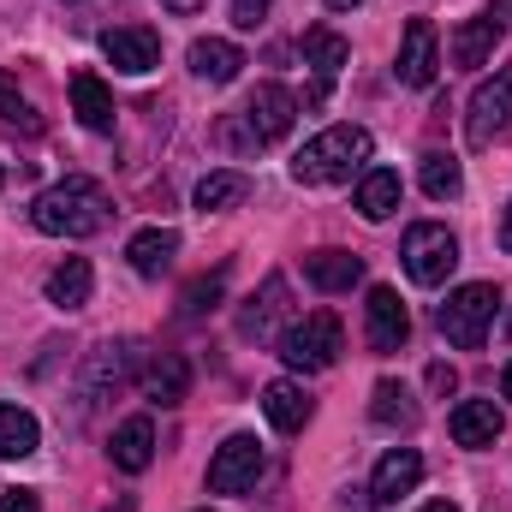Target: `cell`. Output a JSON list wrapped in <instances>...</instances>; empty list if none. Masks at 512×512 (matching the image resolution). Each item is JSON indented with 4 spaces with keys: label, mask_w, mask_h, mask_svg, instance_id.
<instances>
[{
    "label": "cell",
    "mask_w": 512,
    "mask_h": 512,
    "mask_svg": "<svg viewBox=\"0 0 512 512\" xmlns=\"http://www.w3.org/2000/svg\"><path fill=\"white\" fill-rule=\"evenodd\" d=\"M364 340H370L376 352H399V346L411 340V316H405V304H399L393 286H370V304H364Z\"/></svg>",
    "instance_id": "obj_10"
},
{
    "label": "cell",
    "mask_w": 512,
    "mask_h": 512,
    "mask_svg": "<svg viewBox=\"0 0 512 512\" xmlns=\"http://www.w3.org/2000/svg\"><path fill=\"white\" fill-rule=\"evenodd\" d=\"M429 387H435V393H453V387H459V376H453L447 364H435V370H429Z\"/></svg>",
    "instance_id": "obj_36"
},
{
    "label": "cell",
    "mask_w": 512,
    "mask_h": 512,
    "mask_svg": "<svg viewBox=\"0 0 512 512\" xmlns=\"http://www.w3.org/2000/svg\"><path fill=\"white\" fill-rule=\"evenodd\" d=\"M340 352H346V340H340V316H334V310H310L304 322H292V328L280 334V358H286L298 376L334 370Z\"/></svg>",
    "instance_id": "obj_4"
},
{
    "label": "cell",
    "mask_w": 512,
    "mask_h": 512,
    "mask_svg": "<svg viewBox=\"0 0 512 512\" xmlns=\"http://www.w3.org/2000/svg\"><path fill=\"white\" fill-rule=\"evenodd\" d=\"M0 185H6V173H0Z\"/></svg>",
    "instance_id": "obj_44"
},
{
    "label": "cell",
    "mask_w": 512,
    "mask_h": 512,
    "mask_svg": "<svg viewBox=\"0 0 512 512\" xmlns=\"http://www.w3.org/2000/svg\"><path fill=\"white\" fill-rule=\"evenodd\" d=\"M417 483H423V453L417 447H393V453H382V465L370 477V501H399Z\"/></svg>",
    "instance_id": "obj_13"
},
{
    "label": "cell",
    "mask_w": 512,
    "mask_h": 512,
    "mask_svg": "<svg viewBox=\"0 0 512 512\" xmlns=\"http://www.w3.org/2000/svg\"><path fill=\"white\" fill-rule=\"evenodd\" d=\"M30 221H36V233H54V239H90L108 227V191L96 179L72 173L30 203Z\"/></svg>",
    "instance_id": "obj_1"
},
{
    "label": "cell",
    "mask_w": 512,
    "mask_h": 512,
    "mask_svg": "<svg viewBox=\"0 0 512 512\" xmlns=\"http://www.w3.org/2000/svg\"><path fill=\"white\" fill-rule=\"evenodd\" d=\"M262 477V441L256 435H227L209 459V489L215 495H245Z\"/></svg>",
    "instance_id": "obj_8"
},
{
    "label": "cell",
    "mask_w": 512,
    "mask_h": 512,
    "mask_svg": "<svg viewBox=\"0 0 512 512\" xmlns=\"http://www.w3.org/2000/svg\"><path fill=\"white\" fill-rule=\"evenodd\" d=\"M465 191V173H459V161L453 155H441V149H429L423 155V197H435V203H453Z\"/></svg>",
    "instance_id": "obj_29"
},
{
    "label": "cell",
    "mask_w": 512,
    "mask_h": 512,
    "mask_svg": "<svg viewBox=\"0 0 512 512\" xmlns=\"http://www.w3.org/2000/svg\"><path fill=\"white\" fill-rule=\"evenodd\" d=\"M334 512H370V489H346V495L334 501Z\"/></svg>",
    "instance_id": "obj_35"
},
{
    "label": "cell",
    "mask_w": 512,
    "mask_h": 512,
    "mask_svg": "<svg viewBox=\"0 0 512 512\" xmlns=\"http://www.w3.org/2000/svg\"><path fill=\"white\" fill-rule=\"evenodd\" d=\"M370 155H376V137L364 126H328L292 155V179H298V185H340V179H352Z\"/></svg>",
    "instance_id": "obj_2"
},
{
    "label": "cell",
    "mask_w": 512,
    "mask_h": 512,
    "mask_svg": "<svg viewBox=\"0 0 512 512\" xmlns=\"http://www.w3.org/2000/svg\"><path fill=\"white\" fill-rule=\"evenodd\" d=\"M495 42H501V24H495V18H465V24L453 30L447 54H453V66H459V72H477V66H489Z\"/></svg>",
    "instance_id": "obj_17"
},
{
    "label": "cell",
    "mask_w": 512,
    "mask_h": 512,
    "mask_svg": "<svg viewBox=\"0 0 512 512\" xmlns=\"http://www.w3.org/2000/svg\"><path fill=\"white\" fill-rule=\"evenodd\" d=\"M501 12L512 18V0H489V18H501Z\"/></svg>",
    "instance_id": "obj_39"
},
{
    "label": "cell",
    "mask_w": 512,
    "mask_h": 512,
    "mask_svg": "<svg viewBox=\"0 0 512 512\" xmlns=\"http://www.w3.org/2000/svg\"><path fill=\"white\" fill-rule=\"evenodd\" d=\"M114 512H131V501H120V507H114Z\"/></svg>",
    "instance_id": "obj_43"
},
{
    "label": "cell",
    "mask_w": 512,
    "mask_h": 512,
    "mask_svg": "<svg viewBox=\"0 0 512 512\" xmlns=\"http://www.w3.org/2000/svg\"><path fill=\"white\" fill-rule=\"evenodd\" d=\"M495 310H501V292H495L489 280H471V286L447 292V304L435 310V322H441V334H447L459 352H477V346L489 340V328H495Z\"/></svg>",
    "instance_id": "obj_3"
},
{
    "label": "cell",
    "mask_w": 512,
    "mask_h": 512,
    "mask_svg": "<svg viewBox=\"0 0 512 512\" xmlns=\"http://www.w3.org/2000/svg\"><path fill=\"white\" fill-rule=\"evenodd\" d=\"M245 197H251V179H245V173H209V179L197 185V209H203V215L233 209V203H245Z\"/></svg>",
    "instance_id": "obj_30"
},
{
    "label": "cell",
    "mask_w": 512,
    "mask_h": 512,
    "mask_svg": "<svg viewBox=\"0 0 512 512\" xmlns=\"http://www.w3.org/2000/svg\"><path fill=\"white\" fill-rule=\"evenodd\" d=\"M298 120V96L286 90V84H256L251 102H245V143H280L286 131Z\"/></svg>",
    "instance_id": "obj_7"
},
{
    "label": "cell",
    "mask_w": 512,
    "mask_h": 512,
    "mask_svg": "<svg viewBox=\"0 0 512 512\" xmlns=\"http://www.w3.org/2000/svg\"><path fill=\"white\" fill-rule=\"evenodd\" d=\"M262 18H268V0H233V24L239 30H256Z\"/></svg>",
    "instance_id": "obj_33"
},
{
    "label": "cell",
    "mask_w": 512,
    "mask_h": 512,
    "mask_svg": "<svg viewBox=\"0 0 512 512\" xmlns=\"http://www.w3.org/2000/svg\"><path fill=\"white\" fill-rule=\"evenodd\" d=\"M501 137H512V66H501L495 78L477 84L471 114H465V143L471 149H495Z\"/></svg>",
    "instance_id": "obj_6"
},
{
    "label": "cell",
    "mask_w": 512,
    "mask_h": 512,
    "mask_svg": "<svg viewBox=\"0 0 512 512\" xmlns=\"http://www.w3.org/2000/svg\"><path fill=\"white\" fill-rule=\"evenodd\" d=\"M399 84L405 90H429L435 84V72H441V42H435V24L429 18H411L405 24V36H399Z\"/></svg>",
    "instance_id": "obj_9"
},
{
    "label": "cell",
    "mask_w": 512,
    "mask_h": 512,
    "mask_svg": "<svg viewBox=\"0 0 512 512\" xmlns=\"http://www.w3.org/2000/svg\"><path fill=\"white\" fill-rule=\"evenodd\" d=\"M328 6H334V12H352V6H358V0H328Z\"/></svg>",
    "instance_id": "obj_41"
},
{
    "label": "cell",
    "mask_w": 512,
    "mask_h": 512,
    "mask_svg": "<svg viewBox=\"0 0 512 512\" xmlns=\"http://www.w3.org/2000/svg\"><path fill=\"white\" fill-rule=\"evenodd\" d=\"M90 286H96L90 262H84V256H66V262L48 274V304H54V310H84V304H90Z\"/></svg>",
    "instance_id": "obj_23"
},
{
    "label": "cell",
    "mask_w": 512,
    "mask_h": 512,
    "mask_svg": "<svg viewBox=\"0 0 512 512\" xmlns=\"http://www.w3.org/2000/svg\"><path fill=\"white\" fill-rule=\"evenodd\" d=\"M72 114L84 120V131H114V96L96 72H72Z\"/></svg>",
    "instance_id": "obj_21"
},
{
    "label": "cell",
    "mask_w": 512,
    "mask_h": 512,
    "mask_svg": "<svg viewBox=\"0 0 512 512\" xmlns=\"http://www.w3.org/2000/svg\"><path fill=\"white\" fill-rule=\"evenodd\" d=\"M102 54L114 60V72L143 78V72H155V60H161V36L143 30V24H120V30H102Z\"/></svg>",
    "instance_id": "obj_11"
},
{
    "label": "cell",
    "mask_w": 512,
    "mask_h": 512,
    "mask_svg": "<svg viewBox=\"0 0 512 512\" xmlns=\"http://www.w3.org/2000/svg\"><path fill=\"white\" fill-rule=\"evenodd\" d=\"M173 256H179V233L173 227H143V233H131V245H126V262L143 280H161L173 268Z\"/></svg>",
    "instance_id": "obj_14"
},
{
    "label": "cell",
    "mask_w": 512,
    "mask_h": 512,
    "mask_svg": "<svg viewBox=\"0 0 512 512\" xmlns=\"http://www.w3.org/2000/svg\"><path fill=\"white\" fill-rule=\"evenodd\" d=\"M0 120H6V126H18V131H42V120L30 114V102L18 96V84H12L6 72H0Z\"/></svg>",
    "instance_id": "obj_32"
},
{
    "label": "cell",
    "mask_w": 512,
    "mask_h": 512,
    "mask_svg": "<svg viewBox=\"0 0 512 512\" xmlns=\"http://www.w3.org/2000/svg\"><path fill=\"white\" fill-rule=\"evenodd\" d=\"M108 453H114V465L131 471V477L149 471V465H155V423H149V417H126V423L114 429V447H108Z\"/></svg>",
    "instance_id": "obj_20"
},
{
    "label": "cell",
    "mask_w": 512,
    "mask_h": 512,
    "mask_svg": "<svg viewBox=\"0 0 512 512\" xmlns=\"http://www.w3.org/2000/svg\"><path fill=\"white\" fill-rule=\"evenodd\" d=\"M0 512H42V501H36L30 489H12V495L0 501Z\"/></svg>",
    "instance_id": "obj_34"
},
{
    "label": "cell",
    "mask_w": 512,
    "mask_h": 512,
    "mask_svg": "<svg viewBox=\"0 0 512 512\" xmlns=\"http://www.w3.org/2000/svg\"><path fill=\"white\" fill-rule=\"evenodd\" d=\"M143 393H149L155 405H179V399L191 393V364H185L179 352H161V358L143 370Z\"/></svg>",
    "instance_id": "obj_24"
},
{
    "label": "cell",
    "mask_w": 512,
    "mask_h": 512,
    "mask_svg": "<svg viewBox=\"0 0 512 512\" xmlns=\"http://www.w3.org/2000/svg\"><path fill=\"white\" fill-rule=\"evenodd\" d=\"M304 60L316 66V78H340V66L352 60V42L346 36H334V30H304Z\"/></svg>",
    "instance_id": "obj_27"
},
{
    "label": "cell",
    "mask_w": 512,
    "mask_h": 512,
    "mask_svg": "<svg viewBox=\"0 0 512 512\" xmlns=\"http://www.w3.org/2000/svg\"><path fill=\"white\" fill-rule=\"evenodd\" d=\"M405 274L417 280V286H441L453 268H459V239L441 227V221H417V227H405Z\"/></svg>",
    "instance_id": "obj_5"
},
{
    "label": "cell",
    "mask_w": 512,
    "mask_h": 512,
    "mask_svg": "<svg viewBox=\"0 0 512 512\" xmlns=\"http://www.w3.org/2000/svg\"><path fill=\"white\" fill-rule=\"evenodd\" d=\"M262 411H268V423H274L280 435H298V429L310 423L316 405H310V393H304L298 382H268L262 387Z\"/></svg>",
    "instance_id": "obj_18"
},
{
    "label": "cell",
    "mask_w": 512,
    "mask_h": 512,
    "mask_svg": "<svg viewBox=\"0 0 512 512\" xmlns=\"http://www.w3.org/2000/svg\"><path fill=\"white\" fill-rule=\"evenodd\" d=\"M370 417L382 423V429H411L417 423V399H411V387L405 382H376V405H370Z\"/></svg>",
    "instance_id": "obj_28"
},
{
    "label": "cell",
    "mask_w": 512,
    "mask_h": 512,
    "mask_svg": "<svg viewBox=\"0 0 512 512\" xmlns=\"http://www.w3.org/2000/svg\"><path fill=\"white\" fill-rule=\"evenodd\" d=\"M36 441H42L36 417H30L24 405H0V459H30Z\"/></svg>",
    "instance_id": "obj_26"
},
{
    "label": "cell",
    "mask_w": 512,
    "mask_h": 512,
    "mask_svg": "<svg viewBox=\"0 0 512 512\" xmlns=\"http://www.w3.org/2000/svg\"><path fill=\"white\" fill-rule=\"evenodd\" d=\"M501 393H507V399H512V364H507V376H501Z\"/></svg>",
    "instance_id": "obj_42"
},
{
    "label": "cell",
    "mask_w": 512,
    "mask_h": 512,
    "mask_svg": "<svg viewBox=\"0 0 512 512\" xmlns=\"http://www.w3.org/2000/svg\"><path fill=\"white\" fill-rule=\"evenodd\" d=\"M423 512H459V507H453V501H429Z\"/></svg>",
    "instance_id": "obj_40"
},
{
    "label": "cell",
    "mask_w": 512,
    "mask_h": 512,
    "mask_svg": "<svg viewBox=\"0 0 512 512\" xmlns=\"http://www.w3.org/2000/svg\"><path fill=\"white\" fill-rule=\"evenodd\" d=\"M239 66H245V54H239L233 42H221V36L191 42V72H197V78H209V84H233Z\"/></svg>",
    "instance_id": "obj_25"
},
{
    "label": "cell",
    "mask_w": 512,
    "mask_h": 512,
    "mask_svg": "<svg viewBox=\"0 0 512 512\" xmlns=\"http://www.w3.org/2000/svg\"><path fill=\"white\" fill-rule=\"evenodd\" d=\"M131 376V346H96L90 370H84V405H102L108 393H120Z\"/></svg>",
    "instance_id": "obj_15"
},
{
    "label": "cell",
    "mask_w": 512,
    "mask_h": 512,
    "mask_svg": "<svg viewBox=\"0 0 512 512\" xmlns=\"http://www.w3.org/2000/svg\"><path fill=\"white\" fill-rule=\"evenodd\" d=\"M280 304H286V280H280V274H268V280H262V292H251V298H245V310H239V334H245V340H268V334H274Z\"/></svg>",
    "instance_id": "obj_22"
},
{
    "label": "cell",
    "mask_w": 512,
    "mask_h": 512,
    "mask_svg": "<svg viewBox=\"0 0 512 512\" xmlns=\"http://www.w3.org/2000/svg\"><path fill=\"white\" fill-rule=\"evenodd\" d=\"M221 292H227V268H215V274H203V280H191V286L179 292V316H185V322H197V316H209V310L221 304Z\"/></svg>",
    "instance_id": "obj_31"
},
{
    "label": "cell",
    "mask_w": 512,
    "mask_h": 512,
    "mask_svg": "<svg viewBox=\"0 0 512 512\" xmlns=\"http://www.w3.org/2000/svg\"><path fill=\"white\" fill-rule=\"evenodd\" d=\"M161 6H167V12H179V18H191V12H203L209 0H161Z\"/></svg>",
    "instance_id": "obj_37"
},
{
    "label": "cell",
    "mask_w": 512,
    "mask_h": 512,
    "mask_svg": "<svg viewBox=\"0 0 512 512\" xmlns=\"http://www.w3.org/2000/svg\"><path fill=\"white\" fill-rule=\"evenodd\" d=\"M501 251H512V203L501 209Z\"/></svg>",
    "instance_id": "obj_38"
},
{
    "label": "cell",
    "mask_w": 512,
    "mask_h": 512,
    "mask_svg": "<svg viewBox=\"0 0 512 512\" xmlns=\"http://www.w3.org/2000/svg\"><path fill=\"white\" fill-rule=\"evenodd\" d=\"M304 280H310L316 292H352V286L364 280V256H352V251H310V256H304Z\"/></svg>",
    "instance_id": "obj_16"
},
{
    "label": "cell",
    "mask_w": 512,
    "mask_h": 512,
    "mask_svg": "<svg viewBox=\"0 0 512 512\" xmlns=\"http://www.w3.org/2000/svg\"><path fill=\"white\" fill-rule=\"evenodd\" d=\"M399 197H405V185H399V173L393 167H364V179H358V215L364 221H387L393 209H399Z\"/></svg>",
    "instance_id": "obj_19"
},
{
    "label": "cell",
    "mask_w": 512,
    "mask_h": 512,
    "mask_svg": "<svg viewBox=\"0 0 512 512\" xmlns=\"http://www.w3.org/2000/svg\"><path fill=\"white\" fill-rule=\"evenodd\" d=\"M447 429H453V441H459V447H495V441H501V429H507V417H501V405H495V399H459V405H453V417H447Z\"/></svg>",
    "instance_id": "obj_12"
}]
</instances>
